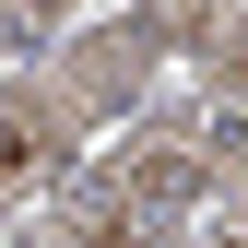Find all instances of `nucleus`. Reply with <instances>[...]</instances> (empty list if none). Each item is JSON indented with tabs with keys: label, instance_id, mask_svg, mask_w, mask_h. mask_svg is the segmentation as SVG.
I'll return each mask as SVG.
<instances>
[{
	"label": "nucleus",
	"instance_id": "1",
	"mask_svg": "<svg viewBox=\"0 0 248 248\" xmlns=\"http://www.w3.org/2000/svg\"><path fill=\"white\" fill-rule=\"evenodd\" d=\"M24 166H36V130H0V189H12Z\"/></svg>",
	"mask_w": 248,
	"mask_h": 248
},
{
	"label": "nucleus",
	"instance_id": "2",
	"mask_svg": "<svg viewBox=\"0 0 248 248\" xmlns=\"http://www.w3.org/2000/svg\"><path fill=\"white\" fill-rule=\"evenodd\" d=\"M236 248H248V236H236Z\"/></svg>",
	"mask_w": 248,
	"mask_h": 248
}]
</instances>
